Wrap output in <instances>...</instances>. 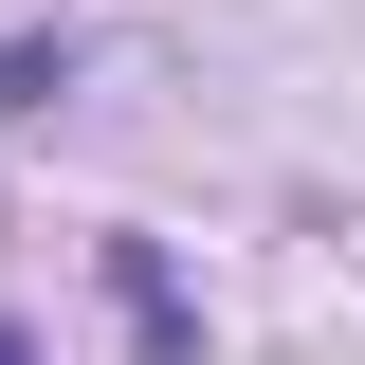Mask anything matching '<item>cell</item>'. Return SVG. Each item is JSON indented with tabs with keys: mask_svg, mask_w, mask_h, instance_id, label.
<instances>
[{
	"mask_svg": "<svg viewBox=\"0 0 365 365\" xmlns=\"http://www.w3.org/2000/svg\"><path fill=\"white\" fill-rule=\"evenodd\" d=\"M110 311H128V329H146L165 365H201V311H182V274L146 256V237H110Z\"/></svg>",
	"mask_w": 365,
	"mask_h": 365,
	"instance_id": "cell-1",
	"label": "cell"
},
{
	"mask_svg": "<svg viewBox=\"0 0 365 365\" xmlns=\"http://www.w3.org/2000/svg\"><path fill=\"white\" fill-rule=\"evenodd\" d=\"M0 365H37V329H19V311H0Z\"/></svg>",
	"mask_w": 365,
	"mask_h": 365,
	"instance_id": "cell-2",
	"label": "cell"
}]
</instances>
